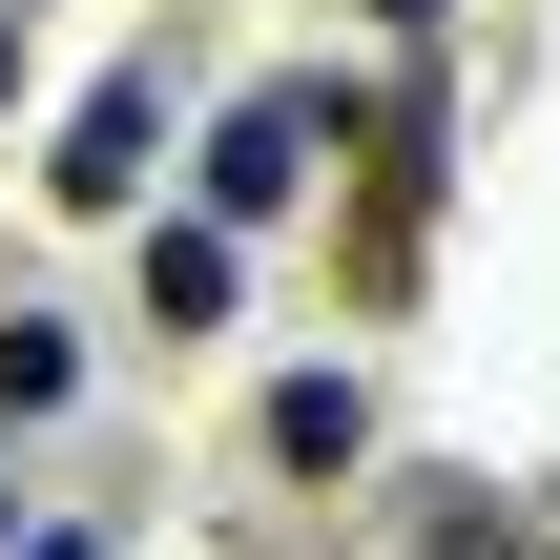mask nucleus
Wrapping results in <instances>:
<instances>
[{"label":"nucleus","instance_id":"1","mask_svg":"<svg viewBox=\"0 0 560 560\" xmlns=\"http://www.w3.org/2000/svg\"><path fill=\"white\" fill-rule=\"evenodd\" d=\"M436 166H457V104H436V83H395V104H374V187H353V312H416Z\"/></svg>","mask_w":560,"mask_h":560},{"label":"nucleus","instance_id":"2","mask_svg":"<svg viewBox=\"0 0 560 560\" xmlns=\"http://www.w3.org/2000/svg\"><path fill=\"white\" fill-rule=\"evenodd\" d=\"M332 145H353V104H332V83H249V104L208 125V229H270Z\"/></svg>","mask_w":560,"mask_h":560},{"label":"nucleus","instance_id":"3","mask_svg":"<svg viewBox=\"0 0 560 560\" xmlns=\"http://www.w3.org/2000/svg\"><path fill=\"white\" fill-rule=\"evenodd\" d=\"M145 166H166V83L125 62V83H83V125L42 145V187H62V208H145Z\"/></svg>","mask_w":560,"mask_h":560},{"label":"nucleus","instance_id":"4","mask_svg":"<svg viewBox=\"0 0 560 560\" xmlns=\"http://www.w3.org/2000/svg\"><path fill=\"white\" fill-rule=\"evenodd\" d=\"M145 332H229V229H145Z\"/></svg>","mask_w":560,"mask_h":560},{"label":"nucleus","instance_id":"5","mask_svg":"<svg viewBox=\"0 0 560 560\" xmlns=\"http://www.w3.org/2000/svg\"><path fill=\"white\" fill-rule=\"evenodd\" d=\"M353 436H374V395H353V374H291V395H270V457H291V478H332Z\"/></svg>","mask_w":560,"mask_h":560},{"label":"nucleus","instance_id":"6","mask_svg":"<svg viewBox=\"0 0 560 560\" xmlns=\"http://www.w3.org/2000/svg\"><path fill=\"white\" fill-rule=\"evenodd\" d=\"M62 374H83V353H62V332L21 312V332H0V416H62Z\"/></svg>","mask_w":560,"mask_h":560},{"label":"nucleus","instance_id":"7","mask_svg":"<svg viewBox=\"0 0 560 560\" xmlns=\"http://www.w3.org/2000/svg\"><path fill=\"white\" fill-rule=\"evenodd\" d=\"M374 21H457V0H374Z\"/></svg>","mask_w":560,"mask_h":560},{"label":"nucleus","instance_id":"8","mask_svg":"<svg viewBox=\"0 0 560 560\" xmlns=\"http://www.w3.org/2000/svg\"><path fill=\"white\" fill-rule=\"evenodd\" d=\"M0 104H21V21H0Z\"/></svg>","mask_w":560,"mask_h":560}]
</instances>
